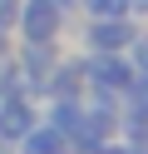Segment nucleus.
Segmentation results:
<instances>
[{
	"label": "nucleus",
	"instance_id": "1",
	"mask_svg": "<svg viewBox=\"0 0 148 154\" xmlns=\"http://www.w3.org/2000/svg\"><path fill=\"white\" fill-rule=\"evenodd\" d=\"M15 20L25 25V35H30V40L49 45V40L59 35V5H54V0H30V5L15 15Z\"/></svg>",
	"mask_w": 148,
	"mask_h": 154
},
{
	"label": "nucleus",
	"instance_id": "2",
	"mask_svg": "<svg viewBox=\"0 0 148 154\" xmlns=\"http://www.w3.org/2000/svg\"><path fill=\"white\" fill-rule=\"evenodd\" d=\"M89 45H94V50H123V45H133V30L123 25V15H118V20H94Z\"/></svg>",
	"mask_w": 148,
	"mask_h": 154
},
{
	"label": "nucleus",
	"instance_id": "3",
	"mask_svg": "<svg viewBox=\"0 0 148 154\" xmlns=\"http://www.w3.org/2000/svg\"><path fill=\"white\" fill-rule=\"evenodd\" d=\"M30 129H35V114H30L20 100H5V109H0V134H5V139H25Z\"/></svg>",
	"mask_w": 148,
	"mask_h": 154
},
{
	"label": "nucleus",
	"instance_id": "4",
	"mask_svg": "<svg viewBox=\"0 0 148 154\" xmlns=\"http://www.w3.org/2000/svg\"><path fill=\"white\" fill-rule=\"evenodd\" d=\"M25 149H30V154H59V149H64V134H59L54 124H49V129L35 124V129L25 134Z\"/></svg>",
	"mask_w": 148,
	"mask_h": 154
},
{
	"label": "nucleus",
	"instance_id": "5",
	"mask_svg": "<svg viewBox=\"0 0 148 154\" xmlns=\"http://www.w3.org/2000/svg\"><path fill=\"white\" fill-rule=\"evenodd\" d=\"M89 70H94V80H104V85H109V90H118V85H123V80H128V75H123V65H118V60H114V55H109V50H104V55H99V60H94V65H89Z\"/></svg>",
	"mask_w": 148,
	"mask_h": 154
},
{
	"label": "nucleus",
	"instance_id": "6",
	"mask_svg": "<svg viewBox=\"0 0 148 154\" xmlns=\"http://www.w3.org/2000/svg\"><path fill=\"white\" fill-rule=\"evenodd\" d=\"M89 10L99 20H118V15H128V0H89Z\"/></svg>",
	"mask_w": 148,
	"mask_h": 154
},
{
	"label": "nucleus",
	"instance_id": "7",
	"mask_svg": "<svg viewBox=\"0 0 148 154\" xmlns=\"http://www.w3.org/2000/svg\"><path fill=\"white\" fill-rule=\"evenodd\" d=\"M15 15H20L15 0H0V30H5V25H15Z\"/></svg>",
	"mask_w": 148,
	"mask_h": 154
},
{
	"label": "nucleus",
	"instance_id": "8",
	"mask_svg": "<svg viewBox=\"0 0 148 154\" xmlns=\"http://www.w3.org/2000/svg\"><path fill=\"white\" fill-rule=\"evenodd\" d=\"M138 65H143V70H148V45H143V50H138Z\"/></svg>",
	"mask_w": 148,
	"mask_h": 154
},
{
	"label": "nucleus",
	"instance_id": "9",
	"mask_svg": "<svg viewBox=\"0 0 148 154\" xmlns=\"http://www.w3.org/2000/svg\"><path fill=\"white\" fill-rule=\"evenodd\" d=\"M99 154H123V149H104V144H99Z\"/></svg>",
	"mask_w": 148,
	"mask_h": 154
},
{
	"label": "nucleus",
	"instance_id": "10",
	"mask_svg": "<svg viewBox=\"0 0 148 154\" xmlns=\"http://www.w3.org/2000/svg\"><path fill=\"white\" fill-rule=\"evenodd\" d=\"M0 55H5V40H0Z\"/></svg>",
	"mask_w": 148,
	"mask_h": 154
},
{
	"label": "nucleus",
	"instance_id": "11",
	"mask_svg": "<svg viewBox=\"0 0 148 154\" xmlns=\"http://www.w3.org/2000/svg\"><path fill=\"white\" fill-rule=\"evenodd\" d=\"M138 5H148V0H138Z\"/></svg>",
	"mask_w": 148,
	"mask_h": 154
}]
</instances>
